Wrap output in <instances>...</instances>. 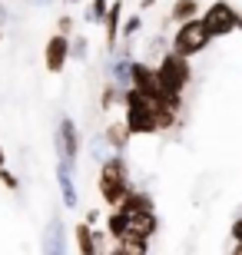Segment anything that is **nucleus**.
Wrapping results in <instances>:
<instances>
[{
    "label": "nucleus",
    "mask_w": 242,
    "mask_h": 255,
    "mask_svg": "<svg viewBox=\"0 0 242 255\" xmlns=\"http://www.w3.org/2000/svg\"><path fill=\"white\" fill-rule=\"evenodd\" d=\"M56 182H60V199H63V206L66 209H76L80 196H76V182H73V166L56 162Z\"/></svg>",
    "instance_id": "nucleus-14"
},
{
    "label": "nucleus",
    "mask_w": 242,
    "mask_h": 255,
    "mask_svg": "<svg viewBox=\"0 0 242 255\" xmlns=\"http://www.w3.org/2000/svg\"><path fill=\"white\" fill-rule=\"evenodd\" d=\"M156 80L166 96H183L193 83V66H189L186 57H176L173 50H166L156 63Z\"/></svg>",
    "instance_id": "nucleus-3"
},
{
    "label": "nucleus",
    "mask_w": 242,
    "mask_h": 255,
    "mask_svg": "<svg viewBox=\"0 0 242 255\" xmlns=\"http://www.w3.org/2000/svg\"><path fill=\"white\" fill-rule=\"evenodd\" d=\"M229 236H233V242H242V216L233 222V229H229Z\"/></svg>",
    "instance_id": "nucleus-26"
},
{
    "label": "nucleus",
    "mask_w": 242,
    "mask_h": 255,
    "mask_svg": "<svg viewBox=\"0 0 242 255\" xmlns=\"http://www.w3.org/2000/svg\"><path fill=\"white\" fill-rule=\"evenodd\" d=\"M159 229V219L156 212H133L126 216V236H136V239H153Z\"/></svg>",
    "instance_id": "nucleus-10"
},
{
    "label": "nucleus",
    "mask_w": 242,
    "mask_h": 255,
    "mask_svg": "<svg viewBox=\"0 0 242 255\" xmlns=\"http://www.w3.org/2000/svg\"><path fill=\"white\" fill-rule=\"evenodd\" d=\"M0 182H3V189H10V192H17V189H20V179H17V176H13L10 169H7V166L0 169Z\"/></svg>",
    "instance_id": "nucleus-25"
},
{
    "label": "nucleus",
    "mask_w": 242,
    "mask_h": 255,
    "mask_svg": "<svg viewBox=\"0 0 242 255\" xmlns=\"http://www.w3.org/2000/svg\"><path fill=\"white\" fill-rule=\"evenodd\" d=\"M199 20H203L206 33H209L213 40H223V37H229V33H236L239 10H236L229 0H213V3L199 13Z\"/></svg>",
    "instance_id": "nucleus-5"
},
{
    "label": "nucleus",
    "mask_w": 242,
    "mask_h": 255,
    "mask_svg": "<svg viewBox=\"0 0 242 255\" xmlns=\"http://www.w3.org/2000/svg\"><path fill=\"white\" fill-rule=\"evenodd\" d=\"M203 7H199V0H173V7H169V23H186V20L199 17Z\"/></svg>",
    "instance_id": "nucleus-15"
},
{
    "label": "nucleus",
    "mask_w": 242,
    "mask_h": 255,
    "mask_svg": "<svg viewBox=\"0 0 242 255\" xmlns=\"http://www.w3.org/2000/svg\"><path fill=\"white\" fill-rule=\"evenodd\" d=\"M163 47H166V33H159V37H153V40H149L146 53H149V57H163V53H166Z\"/></svg>",
    "instance_id": "nucleus-24"
},
{
    "label": "nucleus",
    "mask_w": 242,
    "mask_h": 255,
    "mask_svg": "<svg viewBox=\"0 0 242 255\" xmlns=\"http://www.w3.org/2000/svg\"><path fill=\"white\" fill-rule=\"evenodd\" d=\"M106 10H110V0H90V7H86V23H103Z\"/></svg>",
    "instance_id": "nucleus-21"
},
{
    "label": "nucleus",
    "mask_w": 242,
    "mask_h": 255,
    "mask_svg": "<svg viewBox=\"0 0 242 255\" xmlns=\"http://www.w3.org/2000/svg\"><path fill=\"white\" fill-rule=\"evenodd\" d=\"M130 189H133V179H130V169H126V159L120 152H110L100 162V176H96V192H100L103 206L116 209Z\"/></svg>",
    "instance_id": "nucleus-1"
},
{
    "label": "nucleus",
    "mask_w": 242,
    "mask_h": 255,
    "mask_svg": "<svg viewBox=\"0 0 242 255\" xmlns=\"http://www.w3.org/2000/svg\"><path fill=\"white\" fill-rule=\"evenodd\" d=\"M90 57V40L83 33H73L70 37V60H86Z\"/></svg>",
    "instance_id": "nucleus-20"
},
{
    "label": "nucleus",
    "mask_w": 242,
    "mask_h": 255,
    "mask_svg": "<svg viewBox=\"0 0 242 255\" xmlns=\"http://www.w3.org/2000/svg\"><path fill=\"white\" fill-rule=\"evenodd\" d=\"M73 242H76V249H80V255H100V246H96V239H93V229L86 226V222H76Z\"/></svg>",
    "instance_id": "nucleus-16"
},
{
    "label": "nucleus",
    "mask_w": 242,
    "mask_h": 255,
    "mask_svg": "<svg viewBox=\"0 0 242 255\" xmlns=\"http://www.w3.org/2000/svg\"><path fill=\"white\" fill-rule=\"evenodd\" d=\"M100 136H103V142H106V149H110V152H120V156L126 152V146H130V139H133L123 120H113V123H106Z\"/></svg>",
    "instance_id": "nucleus-11"
},
{
    "label": "nucleus",
    "mask_w": 242,
    "mask_h": 255,
    "mask_svg": "<svg viewBox=\"0 0 242 255\" xmlns=\"http://www.w3.org/2000/svg\"><path fill=\"white\" fill-rule=\"evenodd\" d=\"M7 17H10V10H7V3L0 0V23H7Z\"/></svg>",
    "instance_id": "nucleus-27"
},
{
    "label": "nucleus",
    "mask_w": 242,
    "mask_h": 255,
    "mask_svg": "<svg viewBox=\"0 0 242 255\" xmlns=\"http://www.w3.org/2000/svg\"><path fill=\"white\" fill-rule=\"evenodd\" d=\"M140 30H143V13H130V17H123V23H120V40H133Z\"/></svg>",
    "instance_id": "nucleus-19"
},
{
    "label": "nucleus",
    "mask_w": 242,
    "mask_h": 255,
    "mask_svg": "<svg viewBox=\"0 0 242 255\" xmlns=\"http://www.w3.org/2000/svg\"><path fill=\"white\" fill-rule=\"evenodd\" d=\"M209 43H213V37L206 33L203 20L193 17V20H186V23H179V27H176V33H173V40H169V50H173L176 57L193 60V57H199Z\"/></svg>",
    "instance_id": "nucleus-4"
},
{
    "label": "nucleus",
    "mask_w": 242,
    "mask_h": 255,
    "mask_svg": "<svg viewBox=\"0 0 242 255\" xmlns=\"http://www.w3.org/2000/svg\"><path fill=\"white\" fill-rule=\"evenodd\" d=\"M106 239L110 242L126 239V216H123L120 209H110V216H106Z\"/></svg>",
    "instance_id": "nucleus-17"
},
{
    "label": "nucleus",
    "mask_w": 242,
    "mask_h": 255,
    "mask_svg": "<svg viewBox=\"0 0 242 255\" xmlns=\"http://www.w3.org/2000/svg\"><path fill=\"white\" fill-rule=\"evenodd\" d=\"M236 30H239V33H242V13H239V23H236Z\"/></svg>",
    "instance_id": "nucleus-33"
},
{
    "label": "nucleus",
    "mask_w": 242,
    "mask_h": 255,
    "mask_svg": "<svg viewBox=\"0 0 242 255\" xmlns=\"http://www.w3.org/2000/svg\"><path fill=\"white\" fill-rule=\"evenodd\" d=\"M73 27H76V20L70 17V13H60V17H56V33H60V37H73Z\"/></svg>",
    "instance_id": "nucleus-23"
},
{
    "label": "nucleus",
    "mask_w": 242,
    "mask_h": 255,
    "mask_svg": "<svg viewBox=\"0 0 242 255\" xmlns=\"http://www.w3.org/2000/svg\"><path fill=\"white\" fill-rule=\"evenodd\" d=\"M0 40H3V30H0Z\"/></svg>",
    "instance_id": "nucleus-35"
},
{
    "label": "nucleus",
    "mask_w": 242,
    "mask_h": 255,
    "mask_svg": "<svg viewBox=\"0 0 242 255\" xmlns=\"http://www.w3.org/2000/svg\"><path fill=\"white\" fill-rule=\"evenodd\" d=\"M110 255H126V252L120 249V242H110Z\"/></svg>",
    "instance_id": "nucleus-28"
},
{
    "label": "nucleus",
    "mask_w": 242,
    "mask_h": 255,
    "mask_svg": "<svg viewBox=\"0 0 242 255\" xmlns=\"http://www.w3.org/2000/svg\"><path fill=\"white\" fill-rule=\"evenodd\" d=\"M40 242H43V255H70V249H66V226H63V219H60V216L50 219Z\"/></svg>",
    "instance_id": "nucleus-9"
},
{
    "label": "nucleus",
    "mask_w": 242,
    "mask_h": 255,
    "mask_svg": "<svg viewBox=\"0 0 242 255\" xmlns=\"http://www.w3.org/2000/svg\"><path fill=\"white\" fill-rule=\"evenodd\" d=\"M123 123L130 129V136H156L159 126H156V100L136 93L133 86L123 90Z\"/></svg>",
    "instance_id": "nucleus-2"
},
{
    "label": "nucleus",
    "mask_w": 242,
    "mask_h": 255,
    "mask_svg": "<svg viewBox=\"0 0 242 255\" xmlns=\"http://www.w3.org/2000/svg\"><path fill=\"white\" fill-rule=\"evenodd\" d=\"M7 166V152H3V146H0V169Z\"/></svg>",
    "instance_id": "nucleus-31"
},
{
    "label": "nucleus",
    "mask_w": 242,
    "mask_h": 255,
    "mask_svg": "<svg viewBox=\"0 0 242 255\" xmlns=\"http://www.w3.org/2000/svg\"><path fill=\"white\" fill-rule=\"evenodd\" d=\"M106 156H110V149H106V142H103V136H93V139H90V159L103 162Z\"/></svg>",
    "instance_id": "nucleus-22"
},
{
    "label": "nucleus",
    "mask_w": 242,
    "mask_h": 255,
    "mask_svg": "<svg viewBox=\"0 0 242 255\" xmlns=\"http://www.w3.org/2000/svg\"><path fill=\"white\" fill-rule=\"evenodd\" d=\"M116 209H120L123 216H133V212H156V202H153V196H149L146 189H136V186H133Z\"/></svg>",
    "instance_id": "nucleus-12"
},
{
    "label": "nucleus",
    "mask_w": 242,
    "mask_h": 255,
    "mask_svg": "<svg viewBox=\"0 0 242 255\" xmlns=\"http://www.w3.org/2000/svg\"><path fill=\"white\" fill-rule=\"evenodd\" d=\"M120 23H123V0H113L106 17H103V30H106V47L110 53L120 47Z\"/></svg>",
    "instance_id": "nucleus-13"
},
{
    "label": "nucleus",
    "mask_w": 242,
    "mask_h": 255,
    "mask_svg": "<svg viewBox=\"0 0 242 255\" xmlns=\"http://www.w3.org/2000/svg\"><path fill=\"white\" fill-rule=\"evenodd\" d=\"M153 3H156V0H140V10H149Z\"/></svg>",
    "instance_id": "nucleus-30"
},
{
    "label": "nucleus",
    "mask_w": 242,
    "mask_h": 255,
    "mask_svg": "<svg viewBox=\"0 0 242 255\" xmlns=\"http://www.w3.org/2000/svg\"><path fill=\"white\" fill-rule=\"evenodd\" d=\"M113 106H123V90L116 83H110V80H106V83H103V90H100V110H106V113H110Z\"/></svg>",
    "instance_id": "nucleus-18"
},
{
    "label": "nucleus",
    "mask_w": 242,
    "mask_h": 255,
    "mask_svg": "<svg viewBox=\"0 0 242 255\" xmlns=\"http://www.w3.org/2000/svg\"><path fill=\"white\" fill-rule=\"evenodd\" d=\"M233 255H242V242H236V249H233Z\"/></svg>",
    "instance_id": "nucleus-32"
},
{
    "label": "nucleus",
    "mask_w": 242,
    "mask_h": 255,
    "mask_svg": "<svg viewBox=\"0 0 242 255\" xmlns=\"http://www.w3.org/2000/svg\"><path fill=\"white\" fill-rule=\"evenodd\" d=\"M53 146H56V162L76 166L80 149H83V136H80V126L73 123V116H60L56 132H53Z\"/></svg>",
    "instance_id": "nucleus-6"
},
{
    "label": "nucleus",
    "mask_w": 242,
    "mask_h": 255,
    "mask_svg": "<svg viewBox=\"0 0 242 255\" xmlns=\"http://www.w3.org/2000/svg\"><path fill=\"white\" fill-rule=\"evenodd\" d=\"M130 86L136 93L149 96V100H166V93L156 80V66L146 63V60H130Z\"/></svg>",
    "instance_id": "nucleus-7"
},
{
    "label": "nucleus",
    "mask_w": 242,
    "mask_h": 255,
    "mask_svg": "<svg viewBox=\"0 0 242 255\" xmlns=\"http://www.w3.org/2000/svg\"><path fill=\"white\" fill-rule=\"evenodd\" d=\"M27 3H33V7H50L53 0H27Z\"/></svg>",
    "instance_id": "nucleus-29"
},
{
    "label": "nucleus",
    "mask_w": 242,
    "mask_h": 255,
    "mask_svg": "<svg viewBox=\"0 0 242 255\" xmlns=\"http://www.w3.org/2000/svg\"><path fill=\"white\" fill-rule=\"evenodd\" d=\"M66 3H80V0H66Z\"/></svg>",
    "instance_id": "nucleus-34"
},
{
    "label": "nucleus",
    "mask_w": 242,
    "mask_h": 255,
    "mask_svg": "<svg viewBox=\"0 0 242 255\" xmlns=\"http://www.w3.org/2000/svg\"><path fill=\"white\" fill-rule=\"evenodd\" d=\"M66 63H70V40L53 33L47 40V47H43V66H47V73L60 76L66 70Z\"/></svg>",
    "instance_id": "nucleus-8"
}]
</instances>
